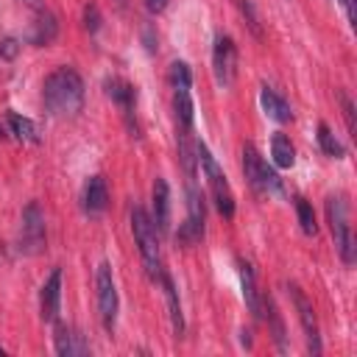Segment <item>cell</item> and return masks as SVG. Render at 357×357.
I'll return each instance as SVG.
<instances>
[{
	"instance_id": "obj_1",
	"label": "cell",
	"mask_w": 357,
	"mask_h": 357,
	"mask_svg": "<svg viewBox=\"0 0 357 357\" xmlns=\"http://www.w3.org/2000/svg\"><path fill=\"white\" fill-rule=\"evenodd\" d=\"M45 109L56 117H76L84 109V78L73 67H56L42 84Z\"/></svg>"
},
{
	"instance_id": "obj_2",
	"label": "cell",
	"mask_w": 357,
	"mask_h": 357,
	"mask_svg": "<svg viewBox=\"0 0 357 357\" xmlns=\"http://www.w3.org/2000/svg\"><path fill=\"white\" fill-rule=\"evenodd\" d=\"M131 232H134V243L142 254V263H145V271L151 279H159L165 271H162V257H159V229L153 224V218L142 210V207H134L131 210Z\"/></svg>"
},
{
	"instance_id": "obj_3",
	"label": "cell",
	"mask_w": 357,
	"mask_h": 357,
	"mask_svg": "<svg viewBox=\"0 0 357 357\" xmlns=\"http://www.w3.org/2000/svg\"><path fill=\"white\" fill-rule=\"evenodd\" d=\"M196 159H199V165H201V173H204V178H207V188H210V196H213L218 213H221L224 218H232V215H235V196H232V188H229V182H226L221 165L215 162L213 151H210L204 142H196Z\"/></svg>"
},
{
	"instance_id": "obj_4",
	"label": "cell",
	"mask_w": 357,
	"mask_h": 357,
	"mask_svg": "<svg viewBox=\"0 0 357 357\" xmlns=\"http://www.w3.org/2000/svg\"><path fill=\"white\" fill-rule=\"evenodd\" d=\"M326 221H329L332 240H335V249H338L340 260L346 265H351L354 263V238H351V226H349V210H346L340 196H332L326 201Z\"/></svg>"
},
{
	"instance_id": "obj_5",
	"label": "cell",
	"mask_w": 357,
	"mask_h": 357,
	"mask_svg": "<svg viewBox=\"0 0 357 357\" xmlns=\"http://www.w3.org/2000/svg\"><path fill=\"white\" fill-rule=\"evenodd\" d=\"M243 173H246L249 185H251L257 193H279V190H282L279 176L268 167V162L257 153V148H254L251 142L243 145Z\"/></svg>"
},
{
	"instance_id": "obj_6",
	"label": "cell",
	"mask_w": 357,
	"mask_h": 357,
	"mask_svg": "<svg viewBox=\"0 0 357 357\" xmlns=\"http://www.w3.org/2000/svg\"><path fill=\"white\" fill-rule=\"evenodd\" d=\"M45 246V215L37 201H31L23 210V226H20V249L26 254H37Z\"/></svg>"
},
{
	"instance_id": "obj_7",
	"label": "cell",
	"mask_w": 357,
	"mask_h": 357,
	"mask_svg": "<svg viewBox=\"0 0 357 357\" xmlns=\"http://www.w3.org/2000/svg\"><path fill=\"white\" fill-rule=\"evenodd\" d=\"M98 307H101V321L103 326L112 332L115 329V321H117V288H115V276H112V268L103 263L98 268Z\"/></svg>"
},
{
	"instance_id": "obj_8",
	"label": "cell",
	"mask_w": 357,
	"mask_h": 357,
	"mask_svg": "<svg viewBox=\"0 0 357 357\" xmlns=\"http://www.w3.org/2000/svg\"><path fill=\"white\" fill-rule=\"evenodd\" d=\"M290 299L296 304V313H299V321L304 326V335H307V349L313 354H321V335H318V318H315V310L310 304V299L304 296V290L299 285H290Z\"/></svg>"
},
{
	"instance_id": "obj_9",
	"label": "cell",
	"mask_w": 357,
	"mask_h": 357,
	"mask_svg": "<svg viewBox=\"0 0 357 357\" xmlns=\"http://www.w3.org/2000/svg\"><path fill=\"white\" fill-rule=\"evenodd\" d=\"M213 70H215V81L221 87H229L235 81V70H238V51L235 42L229 37H218L215 40V51H213Z\"/></svg>"
},
{
	"instance_id": "obj_10",
	"label": "cell",
	"mask_w": 357,
	"mask_h": 357,
	"mask_svg": "<svg viewBox=\"0 0 357 357\" xmlns=\"http://www.w3.org/2000/svg\"><path fill=\"white\" fill-rule=\"evenodd\" d=\"M59 304H62V268H53L51 276L45 279L42 290H40L42 321H56L59 318Z\"/></svg>"
},
{
	"instance_id": "obj_11",
	"label": "cell",
	"mask_w": 357,
	"mask_h": 357,
	"mask_svg": "<svg viewBox=\"0 0 357 357\" xmlns=\"http://www.w3.org/2000/svg\"><path fill=\"white\" fill-rule=\"evenodd\" d=\"M109 207V188L103 176H92L84 185V210L90 215H101Z\"/></svg>"
},
{
	"instance_id": "obj_12",
	"label": "cell",
	"mask_w": 357,
	"mask_h": 357,
	"mask_svg": "<svg viewBox=\"0 0 357 357\" xmlns=\"http://www.w3.org/2000/svg\"><path fill=\"white\" fill-rule=\"evenodd\" d=\"M153 224L159 232L170 229V188L165 178L153 182Z\"/></svg>"
},
{
	"instance_id": "obj_13",
	"label": "cell",
	"mask_w": 357,
	"mask_h": 357,
	"mask_svg": "<svg viewBox=\"0 0 357 357\" xmlns=\"http://www.w3.org/2000/svg\"><path fill=\"white\" fill-rule=\"evenodd\" d=\"M260 103H263V109H265V115H268L271 120H276V123H290V120H293L290 103H288L276 90L263 87V90H260Z\"/></svg>"
},
{
	"instance_id": "obj_14",
	"label": "cell",
	"mask_w": 357,
	"mask_h": 357,
	"mask_svg": "<svg viewBox=\"0 0 357 357\" xmlns=\"http://www.w3.org/2000/svg\"><path fill=\"white\" fill-rule=\"evenodd\" d=\"M56 351L62 357H76V354H87L90 343L84 340V335H78L67 324H59V329H56Z\"/></svg>"
},
{
	"instance_id": "obj_15",
	"label": "cell",
	"mask_w": 357,
	"mask_h": 357,
	"mask_svg": "<svg viewBox=\"0 0 357 357\" xmlns=\"http://www.w3.org/2000/svg\"><path fill=\"white\" fill-rule=\"evenodd\" d=\"M106 92H109V98H112V101L126 112V117H128V123H131L134 101H137L134 87H131L128 81H123V78H109V81H106Z\"/></svg>"
},
{
	"instance_id": "obj_16",
	"label": "cell",
	"mask_w": 357,
	"mask_h": 357,
	"mask_svg": "<svg viewBox=\"0 0 357 357\" xmlns=\"http://www.w3.org/2000/svg\"><path fill=\"white\" fill-rule=\"evenodd\" d=\"M240 285H243V299L246 307L254 318H263V296L257 293V282H254V268L249 263L240 265Z\"/></svg>"
},
{
	"instance_id": "obj_17",
	"label": "cell",
	"mask_w": 357,
	"mask_h": 357,
	"mask_svg": "<svg viewBox=\"0 0 357 357\" xmlns=\"http://www.w3.org/2000/svg\"><path fill=\"white\" fill-rule=\"evenodd\" d=\"M173 109H176V120L182 131L193 128V98H190V87H176L173 92Z\"/></svg>"
},
{
	"instance_id": "obj_18",
	"label": "cell",
	"mask_w": 357,
	"mask_h": 357,
	"mask_svg": "<svg viewBox=\"0 0 357 357\" xmlns=\"http://www.w3.org/2000/svg\"><path fill=\"white\" fill-rule=\"evenodd\" d=\"M162 288H165V296H167V307H170V321H173V332L176 338H182L185 335V315H182V304H178V293H176V285L170 282L167 274L159 276Z\"/></svg>"
},
{
	"instance_id": "obj_19",
	"label": "cell",
	"mask_w": 357,
	"mask_h": 357,
	"mask_svg": "<svg viewBox=\"0 0 357 357\" xmlns=\"http://www.w3.org/2000/svg\"><path fill=\"white\" fill-rule=\"evenodd\" d=\"M37 12H40V20L34 23V31L28 34V40L34 42V45H48L53 37H56V17L48 12V9H42V6H37Z\"/></svg>"
},
{
	"instance_id": "obj_20",
	"label": "cell",
	"mask_w": 357,
	"mask_h": 357,
	"mask_svg": "<svg viewBox=\"0 0 357 357\" xmlns=\"http://www.w3.org/2000/svg\"><path fill=\"white\" fill-rule=\"evenodd\" d=\"M271 159H274L276 167H293V162H296L293 142L285 134H279V131L271 137Z\"/></svg>"
},
{
	"instance_id": "obj_21",
	"label": "cell",
	"mask_w": 357,
	"mask_h": 357,
	"mask_svg": "<svg viewBox=\"0 0 357 357\" xmlns=\"http://www.w3.org/2000/svg\"><path fill=\"white\" fill-rule=\"evenodd\" d=\"M9 131H12L20 142H40V128H37V123L28 120V117H23V115H17V112L9 115Z\"/></svg>"
},
{
	"instance_id": "obj_22",
	"label": "cell",
	"mask_w": 357,
	"mask_h": 357,
	"mask_svg": "<svg viewBox=\"0 0 357 357\" xmlns=\"http://www.w3.org/2000/svg\"><path fill=\"white\" fill-rule=\"evenodd\" d=\"M318 145H321V151H324L326 156H335V159L346 156V148L338 142V137L332 134V128H329L326 123H321V126H318Z\"/></svg>"
},
{
	"instance_id": "obj_23",
	"label": "cell",
	"mask_w": 357,
	"mask_h": 357,
	"mask_svg": "<svg viewBox=\"0 0 357 357\" xmlns=\"http://www.w3.org/2000/svg\"><path fill=\"white\" fill-rule=\"evenodd\" d=\"M296 215H299V224H301V232H304V235H315V232H318V224H315V213H313L310 201H304V199H296Z\"/></svg>"
},
{
	"instance_id": "obj_24",
	"label": "cell",
	"mask_w": 357,
	"mask_h": 357,
	"mask_svg": "<svg viewBox=\"0 0 357 357\" xmlns=\"http://www.w3.org/2000/svg\"><path fill=\"white\" fill-rule=\"evenodd\" d=\"M263 304L268 307V318H271V326H274V340L279 343V349H285V326H282V318L276 313V304L268 296H263Z\"/></svg>"
},
{
	"instance_id": "obj_25",
	"label": "cell",
	"mask_w": 357,
	"mask_h": 357,
	"mask_svg": "<svg viewBox=\"0 0 357 357\" xmlns=\"http://www.w3.org/2000/svg\"><path fill=\"white\" fill-rule=\"evenodd\" d=\"M170 84H173V90H176V87H190V84H193V73H190V67H188L185 62H173V65H170Z\"/></svg>"
},
{
	"instance_id": "obj_26",
	"label": "cell",
	"mask_w": 357,
	"mask_h": 357,
	"mask_svg": "<svg viewBox=\"0 0 357 357\" xmlns=\"http://www.w3.org/2000/svg\"><path fill=\"white\" fill-rule=\"evenodd\" d=\"M238 9H240V15L246 17L249 28H251L257 37H263V28H260V15H257V9H254L251 0H238Z\"/></svg>"
},
{
	"instance_id": "obj_27",
	"label": "cell",
	"mask_w": 357,
	"mask_h": 357,
	"mask_svg": "<svg viewBox=\"0 0 357 357\" xmlns=\"http://www.w3.org/2000/svg\"><path fill=\"white\" fill-rule=\"evenodd\" d=\"M84 26H87L90 34H95V31L101 28V12H98L95 3H90V6L84 9Z\"/></svg>"
},
{
	"instance_id": "obj_28",
	"label": "cell",
	"mask_w": 357,
	"mask_h": 357,
	"mask_svg": "<svg viewBox=\"0 0 357 357\" xmlns=\"http://www.w3.org/2000/svg\"><path fill=\"white\" fill-rule=\"evenodd\" d=\"M338 98H340V103H343V115H346V126H349V131H354V106H351V98H349L346 92H338Z\"/></svg>"
},
{
	"instance_id": "obj_29",
	"label": "cell",
	"mask_w": 357,
	"mask_h": 357,
	"mask_svg": "<svg viewBox=\"0 0 357 357\" xmlns=\"http://www.w3.org/2000/svg\"><path fill=\"white\" fill-rule=\"evenodd\" d=\"M17 51H20L17 40H3V42H0V56H3V59H9V62L17 56Z\"/></svg>"
},
{
	"instance_id": "obj_30",
	"label": "cell",
	"mask_w": 357,
	"mask_h": 357,
	"mask_svg": "<svg viewBox=\"0 0 357 357\" xmlns=\"http://www.w3.org/2000/svg\"><path fill=\"white\" fill-rule=\"evenodd\" d=\"M165 6H167V0H145V9H148L151 15H159V12H165Z\"/></svg>"
},
{
	"instance_id": "obj_31",
	"label": "cell",
	"mask_w": 357,
	"mask_h": 357,
	"mask_svg": "<svg viewBox=\"0 0 357 357\" xmlns=\"http://www.w3.org/2000/svg\"><path fill=\"white\" fill-rule=\"evenodd\" d=\"M6 137V131H3V126H0V140H3Z\"/></svg>"
},
{
	"instance_id": "obj_32",
	"label": "cell",
	"mask_w": 357,
	"mask_h": 357,
	"mask_svg": "<svg viewBox=\"0 0 357 357\" xmlns=\"http://www.w3.org/2000/svg\"><path fill=\"white\" fill-rule=\"evenodd\" d=\"M3 354H6V351H3V346H0V357H3Z\"/></svg>"
},
{
	"instance_id": "obj_33",
	"label": "cell",
	"mask_w": 357,
	"mask_h": 357,
	"mask_svg": "<svg viewBox=\"0 0 357 357\" xmlns=\"http://www.w3.org/2000/svg\"><path fill=\"white\" fill-rule=\"evenodd\" d=\"M123 3H126V0H117V6H123Z\"/></svg>"
}]
</instances>
